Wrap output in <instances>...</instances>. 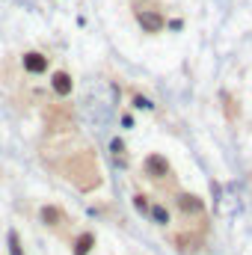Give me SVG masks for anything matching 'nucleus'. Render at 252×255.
Here are the masks:
<instances>
[{"label":"nucleus","mask_w":252,"mask_h":255,"mask_svg":"<svg viewBox=\"0 0 252 255\" xmlns=\"http://www.w3.org/2000/svg\"><path fill=\"white\" fill-rule=\"evenodd\" d=\"M39 220H42V226H48V229H63L65 223H68L65 211L60 205H54V202H48V205L39 208Z\"/></svg>","instance_id":"nucleus-1"},{"label":"nucleus","mask_w":252,"mask_h":255,"mask_svg":"<svg viewBox=\"0 0 252 255\" xmlns=\"http://www.w3.org/2000/svg\"><path fill=\"white\" fill-rule=\"evenodd\" d=\"M142 169H145V175L154 178V181H160V178H166V175L172 172V166H169V160H166L163 154H148V157L142 160Z\"/></svg>","instance_id":"nucleus-2"},{"label":"nucleus","mask_w":252,"mask_h":255,"mask_svg":"<svg viewBox=\"0 0 252 255\" xmlns=\"http://www.w3.org/2000/svg\"><path fill=\"white\" fill-rule=\"evenodd\" d=\"M136 21H139V27H142L145 33H160V30L166 27L163 15H160V12H148V9H139V12H136Z\"/></svg>","instance_id":"nucleus-3"},{"label":"nucleus","mask_w":252,"mask_h":255,"mask_svg":"<svg viewBox=\"0 0 252 255\" xmlns=\"http://www.w3.org/2000/svg\"><path fill=\"white\" fill-rule=\"evenodd\" d=\"M21 63L27 68V74H45V71H48V57H45L42 51H27V54L21 57Z\"/></svg>","instance_id":"nucleus-4"},{"label":"nucleus","mask_w":252,"mask_h":255,"mask_svg":"<svg viewBox=\"0 0 252 255\" xmlns=\"http://www.w3.org/2000/svg\"><path fill=\"white\" fill-rule=\"evenodd\" d=\"M51 89L65 98V95H71V89H74V83H71V77H68V71H54L51 74Z\"/></svg>","instance_id":"nucleus-5"},{"label":"nucleus","mask_w":252,"mask_h":255,"mask_svg":"<svg viewBox=\"0 0 252 255\" xmlns=\"http://www.w3.org/2000/svg\"><path fill=\"white\" fill-rule=\"evenodd\" d=\"M92 247H95V235H92V232H80V235L74 238V244H71V253L74 255H89Z\"/></svg>","instance_id":"nucleus-6"},{"label":"nucleus","mask_w":252,"mask_h":255,"mask_svg":"<svg viewBox=\"0 0 252 255\" xmlns=\"http://www.w3.org/2000/svg\"><path fill=\"white\" fill-rule=\"evenodd\" d=\"M178 208H181L187 217H190V214H193V217H199V214L205 211L202 199H199V196H187V193H181V196H178Z\"/></svg>","instance_id":"nucleus-7"},{"label":"nucleus","mask_w":252,"mask_h":255,"mask_svg":"<svg viewBox=\"0 0 252 255\" xmlns=\"http://www.w3.org/2000/svg\"><path fill=\"white\" fill-rule=\"evenodd\" d=\"M148 217L154 220V226H169V220H172V217H169V208H166L163 202H154V205L148 208Z\"/></svg>","instance_id":"nucleus-8"},{"label":"nucleus","mask_w":252,"mask_h":255,"mask_svg":"<svg viewBox=\"0 0 252 255\" xmlns=\"http://www.w3.org/2000/svg\"><path fill=\"white\" fill-rule=\"evenodd\" d=\"M9 255H24V247H21L18 232H9Z\"/></svg>","instance_id":"nucleus-9"},{"label":"nucleus","mask_w":252,"mask_h":255,"mask_svg":"<svg viewBox=\"0 0 252 255\" xmlns=\"http://www.w3.org/2000/svg\"><path fill=\"white\" fill-rule=\"evenodd\" d=\"M133 208H136L139 214H148V208H151V205H148V196H145V193H136V196H133Z\"/></svg>","instance_id":"nucleus-10"},{"label":"nucleus","mask_w":252,"mask_h":255,"mask_svg":"<svg viewBox=\"0 0 252 255\" xmlns=\"http://www.w3.org/2000/svg\"><path fill=\"white\" fill-rule=\"evenodd\" d=\"M133 107H139V110H151L154 104H151L148 98H142V95H133Z\"/></svg>","instance_id":"nucleus-11"},{"label":"nucleus","mask_w":252,"mask_h":255,"mask_svg":"<svg viewBox=\"0 0 252 255\" xmlns=\"http://www.w3.org/2000/svg\"><path fill=\"white\" fill-rule=\"evenodd\" d=\"M110 148H113V154H116V157H122V154H125V142H122V139H113V142H110Z\"/></svg>","instance_id":"nucleus-12"}]
</instances>
